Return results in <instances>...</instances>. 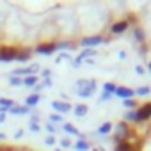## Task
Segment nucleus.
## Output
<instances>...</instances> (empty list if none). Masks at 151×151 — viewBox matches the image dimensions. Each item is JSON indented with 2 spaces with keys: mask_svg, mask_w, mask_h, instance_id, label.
I'll use <instances>...</instances> for the list:
<instances>
[{
  "mask_svg": "<svg viewBox=\"0 0 151 151\" xmlns=\"http://www.w3.org/2000/svg\"><path fill=\"white\" fill-rule=\"evenodd\" d=\"M60 119H62V116H57V114L52 116V121H60Z\"/></svg>",
  "mask_w": 151,
  "mask_h": 151,
  "instance_id": "cd10ccee",
  "label": "nucleus"
},
{
  "mask_svg": "<svg viewBox=\"0 0 151 151\" xmlns=\"http://www.w3.org/2000/svg\"><path fill=\"white\" fill-rule=\"evenodd\" d=\"M137 103L133 101V100H124V107H128V109H133Z\"/></svg>",
  "mask_w": 151,
  "mask_h": 151,
  "instance_id": "5701e85b",
  "label": "nucleus"
},
{
  "mask_svg": "<svg viewBox=\"0 0 151 151\" xmlns=\"http://www.w3.org/2000/svg\"><path fill=\"white\" fill-rule=\"evenodd\" d=\"M149 117H151V103L144 105V107L137 112V121H146V119H149Z\"/></svg>",
  "mask_w": 151,
  "mask_h": 151,
  "instance_id": "7ed1b4c3",
  "label": "nucleus"
},
{
  "mask_svg": "<svg viewBox=\"0 0 151 151\" xmlns=\"http://www.w3.org/2000/svg\"><path fill=\"white\" fill-rule=\"evenodd\" d=\"M116 151H135V149L132 147L130 142H126V140H119L117 146H116Z\"/></svg>",
  "mask_w": 151,
  "mask_h": 151,
  "instance_id": "1a4fd4ad",
  "label": "nucleus"
},
{
  "mask_svg": "<svg viewBox=\"0 0 151 151\" xmlns=\"http://www.w3.org/2000/svg\"><path fill=\"white\" fill-rule=\"evenodd\" d=\"M75 147H77L78 151H87V149H89V144H87V142H84V140H80V142L75 144Z\"/></svg>",
  "mask_w": 151,
  "mask_h": 151,
  "instance_id": "4468645a",
  "label": "nucleus"
},
{
  "mask_svg": "<svg viewBox=\"0 0 151 151\" xmlns=\"http://www.w3.org/2000/svg\"><path fill=\"white\" fill-rule=\"evenodd\" d=\"M149 69H151V62H149Z\"/></svg>",
  "mask_w": 151,
  "mask_h": 151,
  "instance_id": "72a5a7b5",
  "label": "nucleus"
},
{
  "mask_svg": "<svg viewBox=\"0 0 151 151\" xmlns=\"http://www.w3.org/2000/svg\"><path fill=\"white\" fill-rule=\"evenodd\" d=\"M53 142H55L53 137H46V144H53Z\"/></svg>",
  "mask_w": 151,
  "mask_h": 151,
  "instance_id": "c85d7f7f",
  "label": "nucleus"
},
{
  "mask_svg": "<svg viewBox=\"0 0 151 151\" xmlns=\"http://www.w3.org/2000/svg\"><path fill=\"white\" fill-rule=\"evenodd\" d=\"M133 32H135V37H137L139 41H142V39H144V34H142V30H140V29H135Z\"/></svg>",
  "mask_w": 151,
  "mask_h": 151,
  "instance_id": "4be33fe9",
  "label": "nucleus"
},
{
  "mask_svg": "<svg viewBox=\"0 0 151 151\" xmlns=\"http://www.w3.org/2000/svg\"><path fill=\"white\" fill-rule=\"evenodd\" d=\"M29 57H30V50H18V53H16L18 60H27Z\"/></svg>",
  "mask_w": 151,
  "mask_h": 151,
  "instance_id": "f8f14e48",
  "label": "nucleus"
},
{
  "mask_svg": "<svg viewBox=\"0 0 151 151\" xmlns=\"http://www.w3.org/2000/svg\"><path fill=\"white\" fill-rule=\"evenodd\" d=\"M103 87H105L107 94H109V93H116V86H114V84H105Z\"/></svg>",
  "mask_w": 151,
  "mask_h": 151,
  "instance_id": "aec40b11",
  "label": "nucleus"
},
{
  "mask_svg": "<svg viewBox=\"0 0 151 151\" xmlns=\"http://www.w3.org/2000/svg\"><path fill=\"white\" fill-rule=\"evenodd\" d=\"M11 84H13V86H20V84H22V80H20L18 77H13V78H11Z\"/></svg>",
  "mask_w": 151,
  "mask_h": 151,
  "instance_id": "a878e982",
  "label": "nucleus"
},
{
  "mask_svg": "<svg viewBox=\"0 0 151 151\" xmlns=\"http://www.w3.org/2000/svg\"><path fill=\"white\" fill-rule=\"evenodd\" d=\"M0 107H2V109H11V107H13V100L2 98V100H0Z\"/></svg>",
  "mask_w": 151,
  "mask_h": 151,
  "instance_id": "ddd939ff",
  "label": "nucleus"
},
{
  "mask_svg": "<svg viewBox=\"0 0 151 151\" xmlns=\"http://www.w3.org/2000/svg\"><path fill=\"white\" fill-rule=\"evenodd\" d=\"M37 100H39V96H37V94H30V96L27 98V105H36V103H37Z\"/></svg>",
  "mask_w": 151,
  "mask_h": 151,
  "instance_id": "dca6fc26",
  "label": "nucleus"
},
{
  "mask_svg": "<svg viewBox=\"0 0 151 151\" xmlns=\"http://www.w3.org/2000/svg\"><path fill=\"white\" fill-rule=\"evenodd\" d=\"M86 114H87V107L86 105H77V107H75V116L84 117Z\"/></svg>",
  "mask_w": 151,
  "mask_h": 151,
  "instance_id": "9b49d317",
  "label": "nucleus"
},
{
  "mask_svg": "<svg viewBox=\"0 0 151 151\" xmlns=\"http://www.w3.org/2000/svg\"><path fill=\"white\" fill-rule=\"evenodd\" d=\"M93 53H94L93 50H84V52H82V55H80V59H84V57H87V55H93Z\"/></svg>",
  "mask_w": 151,
  "mask_h": 151,
  "instance_id": "393cba45",
  "label": "nucleus"
},
{
  "mask_svg": "<svg viewBox=\"0 0 151 151\" xmlns=\"http://www.w3.org/2000/svg\"><path fill=\"white\" fill-rule=\"evenodd\" d=\"M116 96L124 98V100H132L133 91H132V89H128V87H117V89H116Z\"/></svg>",
  "mask_w": 151,
  "mask_h": 151,
  "instance_id": "423d86ee",
  "label": "nucleus"
},
{
  "mask_svg": "<svg viewBox=\"0 0 151 151\" xmlns=\"http://www.w3.org/2000/svg\"><path fill=\"white\" fill-rule=\"evenodd\" d=\"M135 69H137V73H139V75H142V73H144V69H142V68H140V66H137V68H135Z\"/></svg>",
  "mask_w": 151,
  "mask_h": 151,
  "instance_id": "2f4dec72",
  "label": "nucleus"
},
{
  "mask_svg": "<svg viewBox=\"0 0 151 151\" xmlns=\"http://www.w3.org/2000/svg\"><path fill=\"white\" fill-rule=\"evenodd\" d=\"M9 110H11L13 114H25V112H27V107H11Z\"/></svg>",
  "mask_w": 151,
  "mask_h": 151,
  "instance_id": "2eb2a0df",
  "label": "nucleus"
},
{
  "mask_svg": "<svg viewBox=\"0 0 151 151\" xmlns=\"http://www.w3.org/2000/svg\"><path fill=\"white\" fill-rule=\"evenodd\" d=\"M37 80H36V77H27L25 80H23V84H27V86H34Z\"/></svg>",
  "mask_w": 151,
  "mask_h": 151,
  "instance_id": "6ab92c4d",
  "label": "nucleus"
},
{
  "mask_svg": "<svg viewBox=\"0 0 151 151\" xmlns=\"http://www.w3.org/2000/svg\"><path fill=\"white\" fill-rule=\"evenodd\" d=\"M64 130H66L68 133H75V135L78 133V132H77V128H75L73 124H69V123H66V124H64Z\"/></svg>",
  "mask_w": 151,
  "mask_h": 151,
  "instance_id": "a211bd4d",
  "label": "nucleus"
},
{
  "mask_svg": "<svg viewBox=\"0 0 151 151\" xmlns=\"http://www.w3.org/2000/svg\"><path fill=\"white\" fill-rule=\"evenodd\" d=\"M109 98H110V94H107V93H105V94H101V101H103V100H105V101H107V100H109Z\"/></svg>",
  "mask_w": 151,
  "mask_h": 151,
  "instance_id": "c756f323",
  "label": "nucleus"
},
{
  "mask_svg": "<svg viewBox=\"0 0 151 151\" xmlns=\"http://www.w3.org/2000/svg\"><path fill=\"white\" fill-rule=\"evenodd\" d=\"M78 86H80V87H82V86H94V82H93V80H91V82H89V80H78ZM93 91H94V89H80L78 94H80V96H91Z\"/></svg>",
  "mask_w": 151,
  "mask_h": 151,
  "instance_id": "20e7f679",
  "label": "nucleus"
},
{
  "mask_svg": "<svg viewBox=\"0 0 151 151\" xmlns=\"http://www.w3.org/2000/svg\"><path fill=\"white\" fill-rule=\"evenodd\" d=\"M137 93H139L140 96H144V94H147V93H149V87H140V89H139Z\"/></svg>",
  "mask_w": 151,
  "mask_h": 151,
  "instance_id": "b1692460",
  "label": "nucleus"
},
{
  "mask_svg": "<svg viewBox=\"0 0 151 151\" xmlns=\"http://www.w3.org/2000/svg\"><path fill=\"white\" fill-rule=\"evenodd\" d=\"M62 146L68 147V146H69V140H68V139H62Z\"/></svg>",
  "mask_w": 151,
  "mask_h": 151,
  "instance_id": "7c9ffc66",
  "label": "nucleus"
},
{
  "mask_svg": "<svg viewBox=\"0 0 151 151\" xmlns=\"http://www.w3.org/2000/svg\"><path fill=\"white\" fill-rule=\"evenodd\" d=\"M16 53H18V50L9 48V46H4V48H0V60H6V62L14 60L16 59Z\"/></svg>",
  "mask_w": 151,
  "mask_h": 151,
  "instance_id": "f257e3e1",
  "label": "nucleus"
},
{
  "mask_svg": "<svg viewBox=\"0 0 151 151\" xmlns=\"http://www.w3.org/2000/svg\"><path fill=\"white\" fill-rule=\"evenodd\" d=\"M103 41H105L103 37L93 36V37H86V39L82 41V45H84V46H94V45H100V43H103Z\"/></svg>",
  "mask_w": 151,
  "mask_h": 151,
  "instance_id": "0eeeda50",
  "label": "nucleus"
},
{
  "mask_svg": "<svg viewBox=\"0 0 151 151\" xmlns=\"http://www.w3.org/2000/svg\"><path fill=\"white\" fill-rule=\"evenodd\" d=\"M46 130H48V132H50V133H53V132H55V130H53V126H52V124H48V126H46Z\"/></svg>",
  "mask_w": 151,
  "mask_h": 151,
  "instance_id": "473e14b6",
  "label": "nucleus"
},
{
  "mask_svg": "<svg viewBox=\"0 0 151 151\" xmlns=\"http://www.w3.org/2000/svg\"><path fill=\"white\" fill-rule=\"evenodd\" d=\"M126 29H128V22H124V20L112 25V32H114V34H121V32H124Z\"/></svg>",
  "mask_w": 151,
  "mask_h": 151,
  "instance_id": "6e6552de",
  "label": "nucleus"
},
{
  "mask_svg": "<svg viewBox=\"0 0 151 151\" xmlns=\"http://www.w3.org/2000/svg\"><path fill=\"white\" fill-rule=\"evenodd\" d=\"M53 109L59 110V112H68V110H71V107H69L68 103H59V101H53Z\"/></svg>",
  "mask_w": 151,
  "mask_h": 151,
  "instance_id": "9d476101",
  "label": "nucleus"
},
{
  "mask_svg": "<svg viewBox=\"0 0 151 151\" xmlns=\"http://www.w3.org/2000/svg\"><path fill=\"white\" fill-rule=\"evenodd\" d=\"M110 128H112V124H110V123H103V124L100 126V133H109V132H110Z\"/></svg>",
  "mask_w": 151,
  "mask_h": 151,
  "instance_id": "f3484780",
  "label": "nucleus"
},
{
  "mask_svg": "<svg viewBox=\"0 0 151 151\" xmlns=\"http://www.w3.org/2000/svg\"><path fill=\"white\" fill-rule=\"evenodd\" d=\"M124 119H126V121H137V114H135V112H128V114L124 116Z\"/></svg>",
  "mask_w": 151,
  "mask_h": 151,
  "instance_id": "412c9836",
  "label": "nucleus"
},
{
  "mask_svg": "<svg viewBox=\"0 0 151 151\" xmlns=\"http://www.w3.org/2000/svg\"><path fill=\"white\" fill-rule=\"evenodd\" d=\"M128 135H130L128 126H126L124 123H119V124H117V130H116V140L119 142V140H123V139L128 137Z\"/></svg>",
  "mask_w": 151,
  "mask_h": 151,
  "instance_id": "f03ea898",
  "label": "nucleus"
},
{
  "mask_svg": "<svg viewBox=\"0 0 151 151\" xmlns=\"http://www.w3.org/2000/svg\"><path fill=\"white\" fill-rule=\"evenodd\" d=\"M30 130H32V132H39V126H37V123H32V121H30Z\"/></svg>",
  "mask_w": 151,
  "mask_h": 151,
  "instance_id": "bb28decb",
  "label": "nucleus"
},
{
  "mask_svg": "<svg viewBox=\"0 0 151 151\" xmlns=\"http://www.w3.org/2000/svg\"><path fill=\"white\" fill-rule=\"evenodd\" d=\"M36 50H37L39 53H52V52L57 50V45H55V43H45V45H39Z\"/></svg>",
  "mask_w": 151,
  "mask_h": 151,
  "instance_id": "39448f33",
  "label": "nucleus"
}]
</instances>
